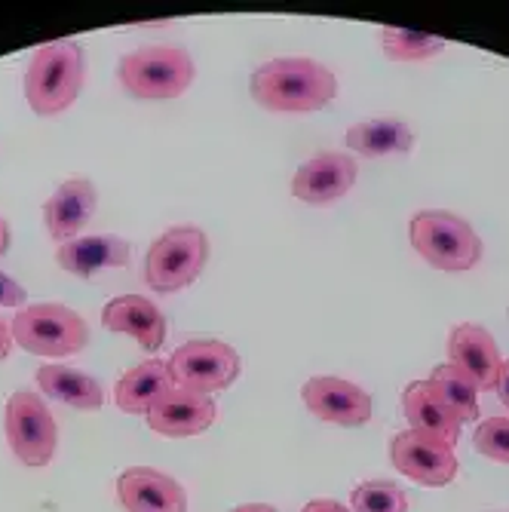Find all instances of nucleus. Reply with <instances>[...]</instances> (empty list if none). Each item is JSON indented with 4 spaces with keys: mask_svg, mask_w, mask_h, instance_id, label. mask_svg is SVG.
Returning <instances> with one entry per match:
<instances>
[{
    "mask_svg": "<svg viewBox=\"0 0 509 512\" xmlns=\"http://www.w3.org/2000/svg\"><path fill=\"white\" fill-rule=\"evenodd\" d=\"M448 365H454L479 393L494 390L500 375V350L485 325L460 322L448 335Z\"/></svg>",
    "mask_w": 509,
    "mask_h": 512,
    "instance_id": "obj_11",
    "label": "nucleus"
},
{
    "mask_svg": "<svg viewBox=\"0 0 509 512\" xmlns=\"http://www.w3.org/2000/svg\"><path fill=\"white\" fill-rule=\"evenodd\" d=\"M99 206L96 184L89 178H68L43 203V224L59 246L80 237V230L92 221Z\"/></svg>",
    "mask_w": 509,
    "mask_h": 512,
    "instance_id": "obj_14",
    "label": "nucleus"
},
{
    "mask_svg": "<svg viewBox=\"0 0 509 512\" xmlns=\"http://www.w3.org/2000/svg\"><path fill=\"white\" fill-rule=\"evenodd\" d=\"M408 240L430 267L445 273H467L482 261V240L470 221L445 209H424L414 215Z\"/></svg>",
    "mask_w": 509,
    "mask_h": 512,
    "instance_id": "obj_4",
    "label": "nucleus"
},
{
    "mask_svg": "<svg viewBox=\"0 0 509 512\" xmlns=\"http://www.w3.org/2000/svg\"><path fill=\"white\" fill-rule=\"evenodd\" d=\"M353 512H408V494L390 479H368L350 494Z\"/></svg>",
    "mask_w": 509,
    "mask_h": 512,
    "instance_id": "obj_24",
    "label": "nucleus"
},
{
    "mask_svg": "<svg viewBox=\"0 0 509 512\" xmlns=\"http://www.w3.org/2000/svg\"><path fill=\"white\" fill-rule=\"evenodd\" d=\"M10 332H13V344L46 359L71 356L83 350L89 341V329L83 316L56 301L25 304L22 310H16Z\"/></svg>",
    "mask_w": 509,
    "mask_h": 512,
    "instance_id": "obj_5",
    "label": "nucleus"
},
{
    "mask_svg": "<svg viewBox=\"0 0 509 512\" xmlns=\"http://www.w3.org/2000/svg\"><path fill=\"white\" fill-rule=\"evenodd\" d=\"M10 347H13L10 322H4V316H0V359H7V356H10Z\"/></svg>",
    "mask_w": 509,
    "mask_h": 512,
    "instance_id": "obj_29",
    "label": "nucleus"
},
{
    "mask_svg": "<svg viewBox=\"0 0 509 512\" xmlns=\"http://www.w3.org/2000/svg\"><path fill=\"white\" fill-rule=\"evenodd\" d=\"M129 243L114 234H92V237H77L71 243H62L56 252V261L62 270L71 276L89 279L99 270H117L129 264Z\"/></svg>",
    "mask_w": 509,
    "mask_h": 512,
    "instance_id": "obj_17",
    "label": "nucleus"
},
{
    "mask_svg": "<svg viewBox=\"0 0 509 512\" xmlns=\"http://www.w3.org/2000/svg\"><path fill=\"white\" fill-rule=\"evenodd\" d=\"M172 390L169 365L163 359H145L132 365L114 387V402L126 414H148Z\"/></svg>",
    "mask_w": 509,
    "mask_h": 512,
    "instance_id": "obj_19",
    "label": "nucleus"
},
{
    "mask_svg": "<svg viewBox=\"0 0 509 512\" xmlns=\"http://www.w3.org/2000/svg\"><path fill=\"white\" fill-rule=\"evenodd\" d=\"M197 77L194 59L178 46H142L126 53L117 65V80L132 99L169 102L191 89Z\"/></svg>",
    "mask_w": 509,
    "mask_h": 512,
    "instance_id": "obj_3",
    "label": "nucleus"
},
{
    "mask_svg": "<svg viewBox=\"0 0 509 512\" xmlns=\"http://www.w3.org/2000/svg\"><path fill=\"white\" fill-rule=\"evenodd\" d=\"M390 460L405 479L418 482L424 488H445L457 479V470H460L454 445L436 436L418 433V430H402L393 436Z\"/></svg>",
    "mask_w": 509,
    "mask_h": 512,
    "instance_id": "obj_9",
    "label": "nucleus"
},
{
    "mask_svg": "<svg viewBox=\"0 0 509 512\" xmlns=\"http://www.w3.org/2000/svg\"><path fill=\"white\" fill-rule=\"evenodd\" d=\"M494 393H497V399H500V402L506 405V411H509V359H503V365H500V375H497Z\"/></svg>",
    "mask_w": 509,
    "mask_h": 512,
    "instance_id": "obj_28",
    "label": "nucleus"
},
{
    "mask_svg": "<svg viewBox=\"0 0 509 512\" xmlns=\"http://www.w3.org/2000/svg\"><path fill=\"white\" fill-rule=\"evenodd\" d=\"M301 512H353V509H347V506H344V503H338V500L316 497V500H310Z\"/></svg>",
    "mask_w": 509,
    "mask_h": 512,
    "instance_id": "obj_27",
    "label": "nucleus"
},
{
    "mask_svg": "<svg viewBox=\"0 0 509 512\" xmlns=\"http://www.w3.org/2000/svg\"><path fill=\"white\" fill-rule=\"evenodd\" d=\"M166 365H169L172 387L203 393V396H212V393L234 387L240 371H243L240 353L230 344L212 341V338H197V341L181 344L166 359Z\"/></svg>",
    "mask_w": 509,
    "mask_h": 512,
    "instance_id": "obj_7",
    "label": "nucleus"
},
{
    "mask_svg": "<svg viewBox=\"0 0 509 512\" xmlns=\"http://www.w3.org/2000/svg\"><path fill=\"white\" fill-rule=\"evenodd\" d=\"M356 160L350 154H316L298 166L292 178V197L310 206H329L347 197L356 184Z\"/></svg>",
    "mask_w": 509,
    "mask_h": 512,
    "instance_id": "obj_12",
    "label": "nucleus"
},
{
    "mask_svg": "<svg viewBox=\"0 0 509 512\" xmlns=\"http://www.w3.org/2000/svg\"><path fill=\"white\" fill-rule=\"evenodd\" d=\"M433 393L442 399V405L457 417L460 424H476L479 421V390L460 375L454 365H436L433 375L427 378Z\"/></svg>",
    "mask_w": 509,
    "mask_h": 512,
    "instance_id": "obj_22",
    "label": "nucleus"
},
{
    "mask_svg": "<svg viewBox=\"0 0 509 512\" xmlns=\"http://www.w3.org/2000/svg\"><path fill=\"white\" fill-rule=\"evenodd\" d=\"M86 80V53L77 40H53L34 50L25 71V99L34 114L56 117L68 111Z\"/></svg>",
    "mask_w": 509,
    "mask_h": 512,
    "instance_id": "obj_2",
    "label": "nucleus"
},
{
    "mask_svg": "<svg viewBox=\"0 0 509 512\" xmlns=\"http://www.w3.org/2000/svg\"><path fill=\"white\" fill-rule=\"evenodd\" d=\"M117 497L126 512H188V494L154 467H129L117 479Z\"/></svg>",
    "mask_w": 509,
    "mask_h": 512,
    "instance_id": "obj_15",
    "label": "nucleus"
},
{
    "mask_svg": "<svg viewBox=\"0 0 509 512\" xmlns=\"http://www.w3.org/2000/svg\"><path fill=\"white\" fill-rule=\"evenodd\" d=\"M25 301H28V292L16 283L13 276L0 273V307H16V310H22Z\"/></svg>",
    "mask_w": 509,
    "mask_h": 512,
    "instance_id": "obj_26",
    "label": "nucleus"
},
{
    "mask_svg": "<svg viewBox=\"0 0 509 512\" xmlns=\"http://www.w3.org/2000/svg\"><path fill=\"white\" fill-rule=\"evenodd\" d=\"M301 399L313 417L338 427H362L372 421V396L353 381L335 375H313L301 387Z\"/></svg>",
    "mask_w": 509,
    "mask_h": 512,
    "instance_id": "obj_10",
    "label": "nucleus"
},
{
    "mask_svg": "<svg viewBox=\"0 0 509 512\" xmlns=\"http://www.w3.org/2000/svg\"><path fill=\"white\" fill-rule=\"evenodd\" d=\"M344 142L353 154L387 157V154H408L414 148V132L405 120L381 117V120H362L350 126Z\"/></svg>",
    "mask_w": 509,
    "mask_h": 512,
    "instance_id": "obj_21",
    "label": "nucleus"
},
{
    "mask_svg": "<svg viewBox=\"0 0 509 512\" xmlns=\"http://www.w3.org/2000/svg\"><path fill=\"white\" fill-rule=\"evenodd\" d=\"M145 417L154 433L166 439H188V436L206 433L215 424L218 408L212 396L172 387Z\"/></svg>",
    "mask_w": 509,
    "mask_h": 512,
    "instance_id": "obj_13",
    "label": "nucleus"
},
{
    "mask_svg": "<svg viewBox=\"0 0 509 512\" xmlns=\"http://www.w3.org/2000/svg\"><path fill=\"white\" fill-rule=\"evenodd\" d=\"M381 50L393 62H427L445 50V40L436 34L387 25V28H381Z\"/></svg>",
    "mask_w": 509,
    "mask_h": 512,
    "instance_id": "obj_23",
    "label": "nucleus"
},
{
    "mask_svg": "<svg viewBox=\"0 0 509 512\" xmlns=\"http://www.w3.org/2000/svg\"><path fill=\"white\" fill-rule=\"evenodd\" d=\"M252 99L276 114H313L338 96V77L307 56L270 59L249 80Z\"/></svg>",
    "mask_w": 509,
    "mask_h": 512,
    "instance_id": "obj_1",
    "label": "nucleus"
},
{
    "mask_svg": "<svg viewBox=\"0 0 509 512\" xmlns=\"http://www.w3.org/2000/svg\"><path fill=\"white\" fill-rule=\"evenodd\" d=\"M10 240H13V234H10V221H7V218H0V255H4V252L10 249Z\"/></svg>",
    "mask_w": 509,
    "mask_h": 512,
    "instance_id": "obj_30",
    "label": "nucleus"
},
{
    "mask_svg": "<svg viewBox=\"0 0 509 512\" xmlns=\"http://www.w3.org/2000/svg\"><path fill=\"white\" fill-rule=\"evenodd\" d=\"M230 512H280V509H273L270 503H243V506L230 509Z\"/></svg>",
    "mask_w": 509,
    "mask_h": 512,
    "instance_id": "obj_31",
    "label": "nucleus"
},
{
    "mask_svg": "<svg viewBox=\"0 0 509 512\" xmlns=\"http://www.w3.org/2000/svg\"><path fill=\"white\" fill-rule=\"evenodd\" d=\"M209 261V240L200 227L181 224L160 234L145 258V283L160 295H172L197 283Z\"/></svg>",
    "mask_w": 509,
    "mask_h": 512,
    "instance_id": "obj_6",
    "label": "nucleus"
},
{
    "mask_svg": "<svg viewBox=\"0 0 509 512\" xmlns=\"http://www.w3.org/2000/svg\"><path fill=\"white\" fill-rule=\"evenodd\" d=\"M102 325L108 332L129 335L148 353H157L166 344V316L154 301L142 295H120L108 301L102 310Z\"/></svg>",
    "mask_w": 509,
    "mask_h": 512,
    "instance_id": "obj_16",
    "label": "nucleus"
},
{
    "mask_svg": "<svg viewBox=\"0 0 509 512\" xmlns=\"http://www.w3.org/2000/svg\"><path fill=\"white\" fill-rule=\"evenodd\" d=\"M402 411H405V421L411 424L408 430H418L427 436H436L448 445H457L460 430L464 424L442 405V399L433 393V387L427 381H411L402 393Z\"/></svg>",
    "mask_w": 509,
    "mask_h": 512,
    "instance_id": "obj_18",
    "label": "nucleus"
},
{
    "mask_svg": "<svg viewBox=\"0 0 509 512\" xmlns=\"http://www.w3.org/2000/svg\"><path fill=\"white\" fill-rule=\"evenodd\" d=\"M37 387L43 396L59 399L77 411H99L105 405V387L92 375H86V371L71 368V365H59V362L40 365Z\"/></svg>",
    "mask_w": 509,
    "mask_h": 512,
    "instance_id": "obj_20",
    "label": "nucleus"
},
{
    "mask_svg": "<svg viewBox=\"0 0 509 512\" xmlns=\"http://www.w3.org/2000/svg\"><path fill=\"white\" fill-rule=\"evenodd\" d=\"M473 445L482 457L509 463V417H488L473 433Z\"/></svg>",
    "mask_w": 509,
    "mask_h": 512,
    "instance_id": "obj_25",
    "label": "nucleus"
},
{
    "mask_svg": "<svg viewBox=\"0 0 509 512\" xmlns=\"http://www.w3.org/2000/svg\"><path fill=\"white\" fill-rule=\"evenodd\" d=\"M4 430H7V442L13 454L25 467H34V470L46 467L59 448L56 417L50 414L46 402L31 390H19L7 399Z\"/></svg>",
    "mask_w": 509,
    "mask_h": 512,
    "instance_id": "obj_8",
    "label": "nucleus"
}]
</instances>
